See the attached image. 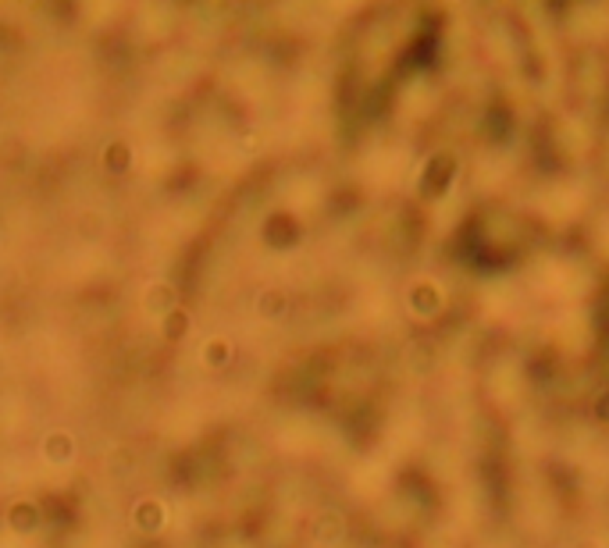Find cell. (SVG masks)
<instances>
[{
	"instance_id": "6da1fadb",
	"label": "cell",
	"mask_w": 609,
	"mask_h": 548,
	"mask_svg": "<svg viewBox=\"0 0 609 548\" xmlns=\"http://www.w3.org/2000/svg\"><path fill=\"white\" fill-rule=\"evenodd\" d=\"M39 520V509L33 506V502H11V509H8V523L11 527H18V531H26V527H33V523Z\"/></svg>"
},
{
	"instance_id": "7a4b0ae2",
	"label": "cell",
	"mask_w": 609,
	"mask_h": 548,
	"mask_svg": "<svg viewBox=\"0 0 609 548\" xmlns=\"http://www.w3.org/2000/svg\"><path fill=\"white\" fill-rule=\"evenodd\" d=\"M161 520H164V506L157 502V498H146V502L136 506V523L139 527H157Z\"/></svg>"
},
{
	"instance_id": "3957f363",
	"label": "cell",
	"mask_w": 609,
	"mask_h": 548,
	"mask_svg": "<svg viewBox=\"0 0 609 548\" xmlns=\"http://www.w3.org/2000/svg\"><path fill=\"white\" fill-rule=\"evenodd\" d=\"M46 453H51L54 459H68L71 456V438L61 431V435H51L46 438Z\"/></svg>"
},
{
	"instance_id": "277c9868",
	"label": "cell",
	"mask_w": 609,
	"mask_h": 548,
	"mask_svg": "<svg viewBox=\"0 0 609 548\" xmlns=\"http://www.w3.org/2000/svg\"><path fill=\"white\" fill-rule=\"evenodd\" d=\"M104 161L114 164V167H125V164H129V146H125V143H111V146L104 149Z\"/></svg>"
},
{
	"instance_id": "5b68a950",
	"label": "cell",
	"mask_w": 609,
	"mask_h": 548,
	"mask_svg": "<svg viewBox=\"0 0 609 548\" xmlns=\"http://www.w3.org/2000/svg\"><path fill=\"white\" fill-rule=\"evenodd\" d=\"M164 313H167L164 331H167V335H182V331H185V324H189V320H185V310L175 307V310H164Z\"/></svg>"
},
{
	"instance_id": "8992f818",
	"label": "cell",
	"mask_w": 609,
	"mask_h": 548,
	"mask_svg": "<svg viewBox=\"0 0 609 548\" xmlns=\"http://www.w3.org/2000/svg\"><path fill=\"white\" fill-rule=\"evenodd\" d=\"M146 303H150V307H167V310H172V292H167L164 285H157V289H150Z\"/></svg>"
},
{
	"instance_id": "52a82bcc",
	"label": "cell",
	"mask_w": 609,
	"mask_h": 548,
	"mask_svg": "<svg viewBox=\"0 0 609 548\" xmlns=\"http://www.w3.org/2000/svg\"><path fill=\"white\" fill-rule=\"evenodd\" d=\"M225 356H228V342H225V338H214V342L207 345V360L217 363V360H225Z\"/></svg>"
}]
</instances>
